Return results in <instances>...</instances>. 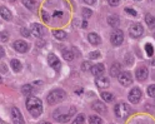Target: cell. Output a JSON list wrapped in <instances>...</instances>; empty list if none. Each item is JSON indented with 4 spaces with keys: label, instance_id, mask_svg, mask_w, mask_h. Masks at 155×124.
<instances>
[{
    "label": "cell",
    "instance_id": "obj_22",
    "mask_svg": "<svg viewBox=\"0 0 155 124\" xmlns=\"http://www.w3.org/2000/svg\"><path fill=\"white\" fill-rule=\"evenodd\" d=\"M23 4L29 9V10H35L36 9V2L35 0H23Z\"/></svg>",
    "mask_w": 155,
    "mask_h": 124
},
{
    "label": "cell",
    "instance_id": "obj_8",
    "mask_svg": "<svg viewBox=\"0 0 155 124\" xmlns=\"http://www.w3.org/2000/svg\"><path fill=\"white\" fill-rule=\"evenodd\" d=\"M12 119H13L14 124H24V118L21 116L20 110H19L18 108H15V107L12 108Z\"/></svg>",
    "mask_w": 155,
    "mask_h": 124
},
{
    "label": "cell",
    "instance_id": "obj_32",
    "mask_svg": "<svg viewBox=\"0 0 155 124\" xmlns=\"http://www.w3.org/2000/svg\"><path fill=\"white\" fill-rule=\"evenodd\" d=\"M90 68H91V65L89 62H84L83 65H81V70L83 72H90Z\"/></svg>",
    "mask_w": 155,
    "mask_h": 124
},
{
    "label": "cell",
    "instance_id": "obj_49",
    "mask_svg": "<svg viewBox=\"0 0 155 124\" xmlns=\"http://www.w3.org/2000/svg\"><path fill=\"white\" fill-rule=\"evenodd\" d=\"M12 2H15V0H12Z\"/></svg>",
    "mask_w": 155,
    "mask_h": 124
},
{
    "label": "cell",
    "instance_id": "obj_17",
    "mask_svg": "<svg viewBox=\"0 0 155 124\" xmlns=\"http://www.w3.org/2000/svg\"><path fill=\"white\" fill-rule=\"evenodd\" d=\"M88 39H89V42H90L93 45H99V44L101 43L100 36L96 34V33H90V34L88 35Z\"/></svg>",
    "mask_w": 155,
    "mask_h": 124
},
{
    "label": "cell",
    "instance_id": "obj_28",
    "mask_svg": "<svg viewBox=\"0 0 155 124\" xmlns=\"http://www.w3.org/2000/svg\"><path fill=\"white\" fill-rule=\"evenodd\" d=\"M89 124H103V120L96 116H90L89 117Z\"/></svg>",
    "mask_w": 155,
    "mask_h": 124
},
{
    "label": "cell",
    "instance_id": "obj_37",
    "mask_svg": "<svg viewBox=\"0 0 155 124\" xmlns=\"http://www.w3.org/2000/svg\"><path fill=\"white\" fill-rule=\"evenodd\" d=\"M108 2H109V4L111 6H118L119 3H120V0H108Z\"/></svg>",
    "mask_w": 155,
    "mask_h": 124
},
{
    "label": "cell",
    "instance_id": "obj_12",
    "mask_svg": "<svg viewBox=\"0 0 155 124\" xmlns=\"http://www.w3.org/2000/svg\"><path fill=\"white\" fill-rule=\"evenodd\" d=\"M135 75H137V79L139 82H144L145 79L148 78L149 73H148V69L145 68V66H140V68L137 69V73H135Z\"/></svg>",
    "mask_w": 155,
    "mask_h": 124
},
{
    "label": "cell",
    "instance_id": "obj_48",
    "mask_svg": "<svg viewBox=\"0 0 155 124\" xmlns=\"http://www.w3.org/2000/svg\"><path fill=\"white\" fill-rule=\"evenodd\" d=\"M43 124H50V123H43Z\"/></svg>",
    "mask_w": 155,
    "mask_h": 124
},
{
    "label": "cell",
    "instance_id": "obj_35",
    "mask_svg": "<svg viewBox=\"0 0 155 124\" xmlns=\"http://www.w3.org/2000/svg\"><path fill=\"white\" fill-rule=\"evenodd\" d=\"M99 56H100V52H91L89 54V58L90 59H98Z\"/></svg>",
    "mask_w": 155,
    "mask_h": 124
},
{
    "label": "cell",
    "instance_id": "obj_2",
    "mask_svg": "<svg viewBox=\"0 0 155 124\" xmlns=\"http://www.w3.org/2000/svg\"><path fill=\"white\" fill-rule=\"evenodd\" d=\"M74 113H75V108L71 107V108H68L66 113H63L61 109H58L54 112V119L58 120V122H60V123H66V122H69L70 118L74 116Z\"/></svg>",
    "mask_w": 155,
    "mask_h": 124
},
{
    "label": "cell",
    "instance_id": "obj_7",
    "mask_svg": "<svg viewBox=\"0 0 155 124\" xmlns=\"http://www.w3.org/2000/svg\"><path fill=\"white\" fill-rule=\"evenodd\" d=\"M118 79L120 82L121 85H124V87H128V85H130L133 83V77L131 74L129 72H123L118 75Z\"/></svg>",
    "mask_w": 155,
    "mask_h": 124
},
{
    "label": "cell",
    "instance_id": "obj_11",
    "mask_svg": "<svg viewBox=\"0 0 155 124\" xmlns=\"http://www.w3.org/2000/svg\"><path fill=\"white\" fill-rule=\"evenodd\" d=\"M48 62H49V65L51 68H54L55 70H59L60 69V60L58 59V56L54 54H49L48 56Z\"/></svg>",
    "mask_w": 155,
    "mask_h": 124
},
{
    "label": "cell",
    "instance_id": "obj_13",
    "mask_svg": "<svg viewBox=\"0 0 155 124\" xmlns=\"http://www.w3.org/2000/svg\"><path fill=\"white\" fill-rule=\"evenodd\" d=\"M14 49L19 53H25L29 49V46H28V43H25L24 40H16L14 43Z\"/></svg>",
    "mask_w": 155,
    "mask_h": 124
},
{
    "label": "cell",
    "instance_id": "obj_31",
    "mask_svg": "<svg viewBox=\"0 0 155 124\" xmlns=\"http://www.w3.org/2000/svg\"><path fill=\"white\" fill-rule=\"evenodd\" d=\"M83 123H84V116H83V114H80V116H78V117L73 120L71 124H83Z\"/></svg>",
    "mask_w": 155,
    "mask_h": 124
},
{
    "label": "cell",
    "instance_id": "obj_34",
    "mask_svg": "<svg viewBox=\"0 0 155 124\" xmlns=\"http://www.w3.org/2000/svg\"><path fill=\"white\" fill-rule=\"evenodd\" d=\"M125 12H127L129 15H131V16H138V13L134 10V9H130V8H125Z\"/></svg>",
    "mask_w": 155,
    "mask_h": 124
},
{
    "label": "cell",
    "instance_id": "obj_30",
    "mask_svg": "<svg viewBox=\"0 0 155 124\" xmlns=\"http://www.w3.org/2000/svg\"><path fill=\"white\" fill-rule=\"evenodd\" d=\"M81 12H83V16H84V19H89V18L91 16V14H93V12L90 10V9H86V8H84Z\"/></svg>",
    "mask_w": 155,
    "mask_h": 124
},
{
    "label": "cell",
    "instance_id": "obj_39",
    "mask_svg": "<svg viewBox=\"0 0 155 124\" xmlns=\"http://www.w3.org/2000/svg\"><path fill=\"white\" fill-rule=\"evenodd\" d=\"M21 34H23L24 36H29V35H30V34H29V30L25 29V28H23V29H21Z\"/></svg>",
    "mask_w": 155,
    "mask_h": 124
},
{
    "label": "cell",
    "instance_id": "obj_43",
    "mask_svg": "<svg viewBox=\"0 0 155 124\" xmlns=\"http://www.w3.org/2000/svg\"><path fill=\"white\" fill-rule=\"evenodd\" d=\"M43 45H44V42H43V40L38 42V46H43Z\"/></svg>",
    "mask_w": 155,
    "mask_h": 124
},
{
    "label": "cell",
    "instance_id": "obj_46",
    "mask_svg": "<svg viewBox=\"0 0 155 124\" xmlns=\"http://www.w3.org/2000/svg\"><path fill=\"white\" fill-rule=\"evenodd\" d=\"M0 124H5V123H4L3 120H0Z\"/></svg>",
    "mask_w": 155,
    "mask_h": 124
},
{
    "label": "cell",
    "instance_id": "obj_16",
    "mask_svg": "<svg viewBox=\"0 0 155 124\" xmlns=\"http://www.w3.org/2000/svg\"><path fill=\"white\" fill-rule=\"evenodd\" d=\"M120 73H121V65L119 63H114L110 68V75L111 77H118Z\"/></svg>",
    "mask_w": 155,
    "mask_h": 124
},
{
    "label": "cell",
    "instance_id": "obj_20",
    "mask_svg": "<svg viewBox=\"0 0 155 124\" xmlns=\"http://www.w3.org/2000/svg\"><path fill=\"white\" fill-rule=\"evenodd\" d=\"M108 23H109L110 26H114L115 28V26L119 25L120 19H119L118 15H110V16H108Z\"/></svg>",
    "mask_w": 155,
    "mask_h": 124
},
{
    "label": "cell",
    "instance_id": "obj_29",
    "mask_svg": "<svg viewBox=\"0 0 155 124\" xmlns=\"http://www.w3.org/2000/svg\"><path fill=\"white\" fill-rule=\"evenodd\" d=\"M145 50H147V55L148 56H151L153 54H154V48H153V45L151 44H145Z\"/></svg>",
    "mask_w": 155,
    "mask_h": 124
},
{
    "label": "cell",
    "instance_id": "obj_40",
    "mask_svg": "<svg viewBox=\"0 0 155 124\" xmlns=\"http://www.w3.org/2000/svg\"><path fill=\"white\" fill-rule=\"evenodd\" d=\"M4 54H5V50H4V48L3 46H0V59L4 56Z\"/></svg>",
    "mask_w": 155,
    "mask_h": 124
},
{
    "label": "cell",
    "instance_id": "obj_27",
    "mask_svg": "<svg viewBox=\"0 0 155 124\" xmlns=\"http://www.w3.org/2000/svg\"><path fill=\"white\" fill-rule=\"evenodd\" d=\"M31 90H33V87L30 84H25V85H23V88H21V93L24 95H29L31 93Z\"/></svg>",
    "mask_w": 155,
    "mask_h": 124
},
{
    "label": "cell",
    "instance_id": "obj_3",
    "mask_svg": "<svg viewBox=\"0 0 155 124\" xmlns=\"http://www.w3.org/2000/svg\"><path fill=\"white\" fill-rule=\"evenodd\" d=\"M66 97V94L64 90L61 89H55L53 92H50L49 94H48V97H46V100L49 104H58V103H60L61 100H64Z\"/></svg>",
    "mask_w": 155,
    "mask_h": 124
},
{
    "label": "cell",
    "instance_id": "obj_18",
    "mask_svg": "<svg viewBox=\"0 0 155 124\" xmlns=\"http://www.w3.org/2000/svg\"><path fill=\"white\" fill-rule=\"evenodd\" d=\"M93 109H94L95 112H98V113H105V112H106L105 104L101 103V102H95V103H93Z\"/></svg>",
    "mask_w": 155,
    "mask_h": 124
},
{
    "label": "cell",
    "instance_id": "obj_41",
    "mask_svg": "<svg viewBox=\"0 0 155 124\" xmlns=\"http://www.w3.org/2000/svg\"><path fill=\"white\" fill-rule=\"evenodd\" d=\"M84 2H85L86 4H89V5H93V4H95L96 0H84Z\"/></svg>",
    "mask_w": 155,
    "mask_h": 124
},
{
    "label": "cell",
    "instance_id": "obj_50",
    "mask_svg": "<svg viewBox=\"0 0 155 124\" xmlns=\"http://www.w3.org/2000/svg\"><path fill=\"white\" fill-rule=\"evenodd\" d=\"M154 103H155V102H154Z\"/></svg>",
    "mask_w": 155,
    "mask_h": 124
},
{
    "label": "cell",
    "instance_id": "obj_33",
    "mask_svg": "<svg viewBox=\"0 0 155 124\" xmlns=\"http://www.w3.org/2000/svg\"><path fill=\"white\" fill-rule=\"evenodd\" d=\"M148 94H149V97L155 98V85H150L148 88Z\"/></svg>",
    "mask_w": 155,
    "mask_h": 124
},
{
    "label": "cell",
    "instance_id": "obj_47",
    "mask_svg": "<svg viewBox=\"0 0 155 124\" xmlns=\"http://www.w3.org/2000/svg\"><path fill=\"white\" fill-rule=\"evenodd\" d=\"M3 82V79H2V77H0V83H2Z\"/></svg>",
    "mask_w": 155,
    "mask_h": 124
},
{
    "label": "cell",
    "instance_id": "obj_42",
    "mask_svg": "<svg viewBox=\"0 0 155 124\" xmlns=\"http://www.w3.org/2000/svg\"><path fill=\"white\" fill-rule=\"evenodd\" d=\"M86 26H88V22L84 20V22H83V28H86Z\"/></svg>",
    "mask_w": 155,
    "mask_h": 124
},
{
    "label": "cell",
    "instance_id": "obj_9",
    "mask_svg": "<svg viewBox=\"0 0 155 124\" xmlns=\"http://www.w3.org/2000/svg\"><path fill=\"white\" fill-rule=\"evenodd\" d=\"M30 32L33 33V35H35L36 38H41L45 33V29H44V26L40 25V24H38V23H34L30 25Z\"/></svg>",
    "mask_w": 155,
    "mask_h": 124
},
{
    "label": "cell",
    "instance_id": "obj_1",
    "mask_svg": "<svg viewBox=\"0 0 155 124\" xmlns=\"http://www.w3.org/2000/svg\"><path fill=\"white\" fill-rule=\"evenodd\" d=\"M26 109L31 113L33 117H39L40 114L43 113V104H41V100L38 99L36 97H29L26 99Z\"/></svg>",
    "mask_w": 155,
    "mask_h": 124
},
{
    "label": "cell",
    "instance_id": "obj_10",
    "mask_svg": "<svg viewBox=\"0 0 155 124\" xmlns=\"http://www.w3.org/2000/svg\"><path fill=\"white\" fill-rule=\"evenodd\" d=\"M128 98L131 103H138L141 99V90L139 88H133L128 95Z\"/></svg>",
    "mask_w": 155,
    "mask_h": 124
},
{
    "label": "cell",
    "instance_id": "obj_25",
    "mask_svg": "<svg viewBox=\"0 0 155 124\" xmlns=\"http://www.w3.org/2000/svg\"><path fill=\"white\" fill-rule=\"evenodd\" d=\"M53 34H54V36L58 40H63V39L66 38V33L64 30H55Z\"/></svg>",
    "mask_w": 155,
    "mask_h": 124
},
{
    "label": "cell",
    "instance_id": "obj_38",
    "mask_svg": "<svg viewBox=\"0 0 155 124\" xmlns=\"http://www.w3.org/2000/svg\"><path fill=\"white\" fill-rule=\"evenodd\" d=\"M125 64H127V65H131V64H133V56H131V55H128V56H127Z\"/></svg>",
    "mask_w": 155,
    "mask_h": 124
},
{
    "label": "cell",
    "instance_id": "obj_24",
    "mask_svg": "<svg viewBox=\"0 0 155 124\" xmlns=\"http://www.w3.org/2000/svg\"><path fill=\"white\" fill-rule=\"evenodd\" d=\"M63 58L68 62H71L74 59V54L71 53V50H68V49H64L63 50Z\"/></svg>",
    "mask_w": 155,
    "mask_h": 124
},
{
    "label": "cell",
    "instance_id": "obj_23",
    "mask_svg": "<svg viewBox=\"0 0 155 124\" xmlns=\"http://www.w3.org/2000/svg\"><path fill=\"white\" fill-rule=\"evenodd\" d=\"M145 22H147V24H148V26L150 28V29H154L155 28V16L148 14L147 16H145Z\"/></svg>",
    "mask_w": 155,
    "mask_h": 124
},
{
    "label": "cell",
    "instance_id": "obj_4",
    "mask_svg": "<svg viewBox=\"0 0 155 124\" xmlns=\"http://www.w3.org/2000/svg\"><path fill=\"white\" fill-rule=\"evenodd\" d=\"M114 112H115V116L118 118L125 119V118L129 117L131 109H130V107L128 106L127 103H119V104H116V106H115Z\"/></svg>",
    "mask_w": 155,
    "mask_h": 124
},
{
    "label": "cell",
    "instance_id": "obj_15",
    "mask_svg": "<svg viewBox=\"0 0 155 124\" xmlns=\"http://www.w3.org/2000/svg\"><path fill=\"white\" fill-rule=\"evenodd\" d=\"M95 83H96V85H98L99 88H101V89L109 87V80L106 79V78H104V77H101V75L95 79Z\"/></svg>",
    "mask_w": 155,
    "mask_h": 124
},
{
    "label": "cell",
    "instance_id": "obj_26",
    "mask_svg": "<svg viewBox=\"0 0 155 124\" xmlns=\"http://www.w3.org/2000/svg\"><path fill=\"white\" fill-rule=\"evenodd\" d=\"M101 98H103L105 102H113V100H114V95H113L111 93L104 92V93H101Z\"/></svg>",
    "mask_w": 155,
    "mask_h": 124
},
{
    "label": "cell",
    "instance_id": "obj_14",
    "mask_svg": "<svg viewBox=\"0 0 155 124\" xmlns=\"http://www.w3.org/2000/svg\"><path fill=\"white\" fill-rule=\"evenodd\" d=\"M105 70V66L103 64H96V65H93L90 68V73L93 75H95V77H99V75H103Z\"/></svg>",
    "mask_w": 155,
    "mask_h": 124
},
{
    "label": "cell",
    "instance_id": "obj_5",
    "mask_svg": "<svg viewBox=\"0 0 155 124\" xmlns=\"http://www.w3.org/2000/svg\"><path fill=\"white\" fill-rule=\"evenodd\" d=\"M110 40L113 43V45L118 46V45H121L123 42H124V33L119 29H115L113 33H111V36H110Z\"/></svg>",
    "mask_w": 155,
    "mask_h": 124
},
{
    "label": "cell",
    "instance_id": "obj_45",
    "mask_svg": "<svg viewBox=\"0 0 155 124\" xmlns=\"http://www.w3.org/2000/svg\"><path fill=\"white\" fill-rule=\"evenodd\" d=\"M151 64H153V65H154V66H155V58H154V59H153V62H151Z\"/></svg>",
    "mask_w": 155,
    "mask_h": 124
},
{
    "label": "cell",
    "instance_id": "obj_6",
    "mask_svg": "<svg viewBox=\"0 0 155 124\" xmlns=\"http://www.w3.org/2000/svg\"><path fill=\"white\" fill-rule=\"evenodd\" d=\"M143 33H144V28L139 23H135L129 28V34L131 38H140Z\"/></svg>",
    "mask_w": 155,
    "mask_h": 124
},
{
    "label": "cell",
    "instance_id": "obj_36",
    "mask_svg": "<svg viewBox=\"0 0 155 124\" xmlns=\"http://www.w3.org/2000/svg\"><path fill=\"white\" fill-rule=\"evenodd\" d=\"M8 39H9V35H8L6 32H2V33H0V40L8 42Z\"/></svg>",
    "mask_w": 155,
    "mask_h": 124
},
{
    "label": "cell",
    "instance_id": "obj_19",
    "mask_svg": "<svg viewBox=\"0 0 155 124\" xmlns=\"http://www.w3.org/2000/svg\"><path fill=\"white\" fill-rule=\"evenodd\" d=\"M0 15H2L5 20H12V13L5 6H0Z\"/></svg>",
    "mask_w": 155,
    "mask_h": 124
},
{
    "label": "cell",
    "instance_id": "obj_21",
    "mask_svg": "<svg viewBox=\"0 0 155 124\" xmlns=\"http://www.w3.org/2000/svg\"><path fill=\"white\" fill-rule=\"evenodd\" d=\"M10 66L13 68V70H14L15 73H18V72L21 70V63L19 62L18 59H13V60L10 62Z\"/></svg>",
    "mask_w": 155,
    "mask_h": 124
},
{
    "label": "cell",
    "instance_id": "obj_44",
    "mask_svg": "<svg viewBox=\"0 0 155 124\" xmlns=\"http://www.w3.org/2000/svg\"><path fill=\"white\" fill-rule=\"evenodd\" d=\"M83 93V89H76V94H81Z\"/></svg>",
    "mask_w": 155,
    "mask_h": 124
}]
</instances>
